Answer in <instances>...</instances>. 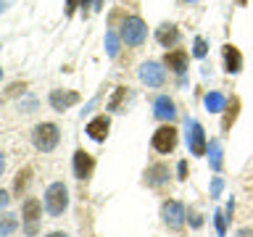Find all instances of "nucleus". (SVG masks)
<instances>
[{"mask_svg":"<svg viewBox=\"0 0 253 237\" xmlns=\"http://www.w3.org/2000/svg\"><path fill=\"white\" fill-rule=\"evenodd\" d=\"M237 116H240V98H229L227 106H224V118H221V129L229 132L232 129V124L237 121Z\"/></svg>","mask_w":253,"mask_h":237,"instance_id":"15","label":"nucleus"},{"mask_svg":"<svg viewBox=\"0 0 253 237\" xmlns=\"http://www.w3.org/2000/svg\"><path fill=\"white\" fill-rule=\"evenodd\" d=\"M8 200H11V198H8V193H3V190H0V208H5Z\"/></svg>","mask_w":253,"mask_h":237,"instance_id":"29","label":"nucleus"},{"mask_svg":"<svg viewBox=\"0 0 253 237\" xmlns=\"http://www.w3.org/2000/svg\"><path fill=\"white\" fill-rule=\"evenodd\" d=\"M21 216H24V232H27L29 237H35V235H37V229H40V216H42L40 200H35V198H29V200L24 203Z\"/></svg>","mask_w":253,"mask_h":237,"instance_id":"7","label":"nucleus"},{"mask_svg":"<svg viewBox=\"0 0 253 237\" xmlns=\"http://www.w3.org/2000/svg\"><path fill=\"white\" fill-rule=\"evenodd\" d=\"M177 171H179V174H177L179 179H187V161H179V166H177Z\"/></svg>","mask_w":253,"mask_h":237,"instance_id":"27","label":"nucleus"},{"mask_svg":"<svg viewBox=\"0 0 253 237\" xmlns=\"http://www.w3.org/2000/svg\"><path fill=\"white\" fill-rule=\"evenodd\" d=\"M153 148L158 153H171L177 148V129L171 124H164L153 132Z\"/></svg>","mask_w":253,"mask_h":237,"instance_id":"6","label":"nucleus"},{"mask_svg":"<svg viewBox=\"0 0 253 237\" xmlns=\"http://www.w3.org/2000/svg\"><path fill=\"white\" fill-rule=\"evenodd\" d=\"M221 53H224L227 74H240V71H243V55H240V50H237L232 42H227L224 47H221Z\"/></svg>","mask_w":253,"mask_h":237,"instance_id":"11","label":"nucleus"},{"mask_svg":"<svg viewBox=\"0 0 253 237\" xmlns=\"http://www.w3.org/2000/svg\"><path fill=\"white\" fill-rule=\"evenodd\" d=\"M3 166H5V158H3V153H0V174H3Z\"/></svg>","mask_w":253,"mask_h":237,"instance_id":"34","label":"nucleus"},{"mask_svg":"<svg viewBox=\"0 0 253 237\" xmlns=\"http://www.w3.org/2000/svg\"><path fill=\"white\" fill-rule=\"evenodd\" d=\"M156 118H161V121H171L174 116H177V108H174V100L169 98V95H161V98L156 100Z\"/></svg>","mask_w":253,"mask_h":237,"instance_id":"13","label":"nucleus"},{"mask_svg":"<svg viewBox=\"0 0 253 237\" xmlns=\"http://www.w3.org/2000/svg\"><path fill=\"white\" fill-rule=\"evenodd\" d=\"M203 103H206V108H209L211 114H219V111H224V106H227V100H224L221 92H209L203 98Z\"/></svg>","mask_w":253,"mask_h":237,"instance_id":"18","label":"nucleus"},{"mask_svg":"<svg viewBox=\"0 0 253 237\" xmlns=\"http://www.w3.org/2000/svg\"><path fill=\"white\" fill-rule=\"evenodd\" d=\"M77 3H79V0H66V16H71V13H74Z\"/></svg>","mask_w":253,"mask_h":237,"instance_id":"28","label":"nucleus"},{"mask_svg":"<svg viewBox=\"0 0 253 237\" xmlns=\"http://www.w3.org/2000/svg\"><path fill=\"white\" fill-rule=\"evenodd\" d=\"M74 103H79V92H74V90H53L50 92V106H53V111H66V108H71Z\"/></svg>","mask_w":253,"mask_h":237,"instance_id":"10","label":"nucleus"},{"mask_svg":"<svg viewBox=\"0 0 253 237\" xmlns=\"http://www.w3.org/2000/svg\"><path fill=\"white\" fill-rule=\"evenodd\" d=\"M106 50H108L111 58H114V55L119 53V40H116V35H114V29L106 32Z\"/></svg>","mask_w":253,"mask_h":237,"instance_id":"23","label":"nucleus"},{"mask_svg":"<svg viewBox=\"0 0 253 237\" xmlns=\"http://www.w3.org/2000/svg\"><path fill=\"white\" fill-rule=\"evenodd\" d=\"M92 169H95V158L87 153V150L79 148L74 153V174H77V179H90Z\"/></svg>","mask_w":253,"mask_h":237,"instance_id":"9","label":"nucleus"},{"mask_svg":"<svg viewBox=\"0 0 253 237\" xmlns=\"http://www.w3.org/2000/svg\"><path fill=\"white\" fill-rule=\"evenodd\" d=\"M0 77H3V69H0Z\"/></svg>","mask_w":253,"mask_h":237,"instance_id":"37","label":"nucleus"},{"mask_svg":"<svg viewBox=\"0 0 253 237\" xmlns=\"http://www.w3.org/2000/svg\"><path fill=\"white\" fill-rule=\"evenodd\" d=\"M161 219L169 229H182V224H185V205L179 200H164Z\"/></svg>","mask_w":253,"mask_h":237,"instance_id":"4","label":"nucleus"},{"mask_svg":"<svg viewBox=\"0 0 253 237\" xmlns=\"http://www.w3.org/2000/svg\"><path fill=\"white\" fill-rule=\"evenodd\" d=\"M140 79L145 82L148 87H161L164 84V79H166V69L161 66V63H156V61H145L140 66Z\"/></svg>","mask_w":253,"mask_h":237,"instance_id":"8","label":"nucleus"},{"mask_svg":"<svg viewBox=\"0 0 253 237\" xmlns=\"http://www.w3.org/2000/svg\"><path fill=\"white\" fill-rule=\"evenodd\" d=\"M237 237H253V229H240V232H237Z\"/></svg>","mask_w":253,"mask_h":237,"instance_id":"31","label":"nucleus"},{"mask_svg":"<svg viewBox=\"0 0 253 237\" xmlns=\"http://www.w3.org/2000/svg\"><path fill=\"white\" fill-rule=\"evenodd\" d=\"M156 40H158L164 47H174V45L179 42V29L174 27V24H164V27L156 29Z\"/></svg>","mask_w":253,"mask_h":237,"instance_id":"14","label":"nucleus"},{"mask_svg":"<svg viewBox=\"0 0 253 237\" xmlns=\"http://www.w3.org/2000/svg\"><path fill=\"white\" fill-rule=\"evenodd\" d=\"M209 156H211V169L213 171H221V142L219 140H211Z\"/></svg>","mask_w":253,"mask_h":237,"instance_id":"19","label":"nucleus"},{"mask_svg":"<svg viewBox=\"0 0 253 237\" xmlns=\"http://www.w3.org/2000/svg\"><path fill=\"white\" fill-rule=\"evenodd\" d=\"M16 227H19V221H16V216H11V213L0 216V237H5V235L16 232Z\"/></svg>","mask_w":253,"mask_h":237,"instance_id":"21","label":"nucleus"},{"mask_svg":"<svg viewBox=\"0 0 253 237\" xmlns=\"http://www.w3.org/2000/svg\"><path fill=\"white\" fill-rule=\"evenodd\" d=\"M47 237H69V235H63V232H50Z\"/></svg>","mask_w":253,"mask_h":237,"instance_id":"33","label":"nucleus"},{"mask_svg":"<svg viewBox=\"0 0 253 237\" xmlns=\"http://www.w3.org/2000/svg\"><path fill=\"white\" fill-rule=\"evenodd\" d=\"M190 216H193V219H190V221H193V227H201L203 224V219L198 216V213H190Z\"/></svg>","mask_w":253,"mask_h":237,"instance_id":"30","label":"nucleus"},{"mask_svg":"<svg viewBox=\"0 0 253 237\" xmlns=\"http://www.w3.org/2000/svg\"><path fill=\"white\" fill-rule=\"evenodd\" d=\"M213 219H216V232H219V237H224V232H227V213H224V211H216V213H213Z\"/></svg>","mask_w":253,"mask_h":237,"instance_id":"25","label":"nucleus"},{"mask_svg":"<svg viewBox=\"0 0 253 237\" xmlns=\"http://www.w3.org/2000/svg\"><path fill=\"white\" fill-rule=\"evenodd\" d=\"M237 3H240V5H245V3H248V0H237Z\"/></svg>","mask_w":253,"mask_h":237,"instance_id":"36","label":"nucleus"},{"mask_svg":"<svg viewBox=\"0 0 253 237\" xmlns=\"http://www.w3.org/2000/svg\"><path fill=\"white\" fill-rule=\"evenodd\" d=\"M166 179H169V166H164V163H156L145 171V185L148 187H158V185H164Z\"/></svg>","mask_w":253,"mask_h":237,"instance_id":"16","label":"nucleus"},{"mask_svg":"<svg viewBox=\"0 0 253 237\" xmlns=\"http://www.w3.org/2000/svg\"><path fill=\"white\" fill-rule=\"evenodd\" d=\"M164 66H169L171 71H177V74H182V71L187 69V53L185 50H171L164 55Z\"/></svg>","mask_w":253,"mask_h":237,"instance_id":"17","label":"nucleus"},{"mask_svg":"<svg viewBox=\"0 0 253 237\" xmlns=\"http://www.w3.org/2000/svg\"><path fill=\"white\" fill-rule=\"evenodd\" d=\"M187 148L193 156H206V150H209V145H206V132L201 121H187Z\"/></svg>","mask_w":253,"mask_h":237,"instance_id":"5","label":"nucleus"},{"mask_svg":"<svg viewBox=\"0 0 253 237\" xmlns=\"http://www.w3.org/2000/svg\"><path fill=\"white\" fill-rule=\"evenodd\" d=\"M92 8H95V11H100V8H103V0H92Z\"/></svg>","mask_w":253,"mask_h":237,"instance_id":"32","label":"nucleus"},{"mask_svg":"<svg viewBox=\"0 0 253 237\" xmlns=\"http://www.w3.org/2000/svg\"><path fill=\"white\" fill-rule=\"evenodd\" d=\"M145 37H148V27H145V21L140 19V16H126L124 24H122V40L126 45H142L145 42Z\"/></svg>","mask_w":253,"mask_h":237,"instance_id":"3","label":"nucleus"},{"mask_svg":"<svg viewBox=\"0 0 253 237\" xmlns=\"http://www.w3.org/2000/svg\"><path fill=\"white\" fill-rule=\"evenodd\" d=\"M69 205V190L63 182H53L50 187L45 190V208L50 216H61Z\"/></svg>","mask_w":253,"mask_h":237,"instance_id":"1","label":"nucleus"},{"mask_svg":"<svg viewBox=\"0 0 253 237\" xmlns=\"http://www.w3.org/2000/svg\"><path fill=\"white\" fill-rule=\"evenodd\" d=\"M108 129H111V118L108 116H98V118H92L90 124H87V134L95 140V142H103L108 137Z\"/></svg>","mask_w":253,"mask_h":237,"instance_id":"12","label":"nucleus"},{"mask_svg":"<svg viewBox=\"0 0 253 237\" xmlns=\"http://www.w3.org/2000/svg\"><path fill=\"white\" fill-rule=\"evenodd\" d=\"M58 140H61V132H58V126L50 124V121L37 124L35 132H32V142H35V148L42 150V153H50V150L58 145Z\"/></svg>","mask_w":253,"mask_h":237,"instance_id":"2","label":"nucleus"},{"mask_svg":"<svg viewBox=\"0 0 253 237\" xmlns=\"http://www.w3.org/2000/svg\"><path fill=\"white\" fill-rule=\"evenodd\" d=\"M84 5H90V0H82V8H84Z\"/></svg>","mask_w":253,"mask_h":237,"instance_id":"35","label":"nucleus"},{"mask_svg":"<svg viewBox=\"0 0 253 237\" xmlns=\"http://www.w3.org/2000/svg\"><path fill=\"white\" fill-rule=\"evenodd\" d=\"M206 53H209V42H206L203 37H195L193 40V55H195V58H203Z\"/></svg>","mask_w":253,"mask_h":237,"instance_id":"24","label":"nucleus"},{"mask_svg":"<svg viewBox=\"0 0 253 237\" xmlns=\"http://www.w3.org/2000/svg\"><path fill=\"white\" fill-rule=\"evenodd\" d=\"M221 187H224V182H221V177H213V182H211V198H219Z\"/></svg>","mask_w":253,"mask_h":237,"instance_id":"26","label":"nucleus"},{"mask_svg":"<svg viewBox=\"0 0 253 237\" xmlns=\"http://www.w3.org/2000/svg\"><path fill=\"white\" fill-rule=\"evenodd\" d=\"M29 174H32V169H21V171H19V177H16V182H13L16 195H21L24 190H27V185H29Z\"/></svg>","mask_w":253,"mask_h":237,"instance_id":"22","label":"nucleus"},{"mask_svg":"<svg viewBox=\"0 0 253 237\" xmlns=\"http://www.w3.org/2000/svg\"><path fill=\"white\" fill-rule=\"evenodd\" d=\"M129 98V87H116V95L111 98V103H108V111H119L122 108V103Z\"/></svg>","mask_w":253,"mask_h":237,"instance_id":"20","label":"nucleus"}]
</instances>
